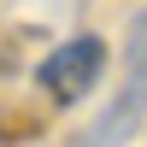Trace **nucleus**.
Returning a JSON list of instances; mask_svg holds the SVG:
<instances>
[{"instance_id": "obj_3", "label": "nucleus", "mask_w": 147, "mask_h": 147, "mask_svg": "<svg viewBox=\"0 0 147 147\" xmlns=\"http://www.w3.org/2000/svg\"><path fill=\"white\" fill-rule=\"evenodd\" d=\"M136 41H147V12H141V18H136Z\"/></svg>"}, {"instance_id": "obj_2", "label": "nucleus", "mask_w": 147, "mask_h": 147, "mask_svg": "<svg viewBox=\"0 0 147 147\" xmlns=\"http://www.w3.org/2000/svg\"><path fill=\"white\" fill-rule=\"evenodd\" d=\"M141 118H147V41H136V71H129V82L118 88V100L100 112V124H94L77 147H118V141H129V129H136Z\"/></svg>"}, {"instance_id": "obj_1", "label": "nucleus", "mask_w": 147, "mask_h": 147, "mask_svg": "<svg viewBox=\"0 0 147 147\" xmlns=\"http://www.w3.org/2000/svg\"><path fill=\"white\" fill-rule=\"evenodd\" d=\"M100 71H106V41L100 35H71V41H59L53 53L35 65V88H41L47 100H59V106H77L82 94L100 82Z\"/></svg>"}]
</instances>
